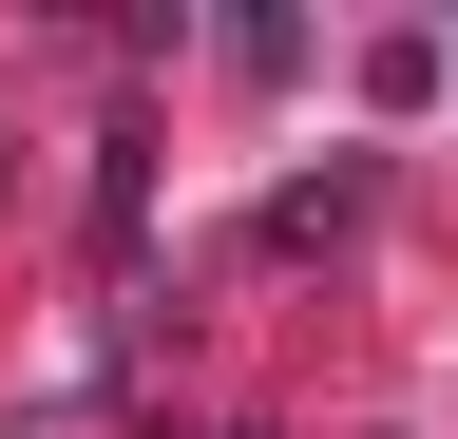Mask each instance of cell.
<instances>
[{
  "label": "cell",
  "instance_id": "cell-1",
  "mask_svg": "<svg viewBox=\"0 0 458 439\" xmlns=\"http://www.w3.org/2000/svg\"><path fill=\"white\" fill-rule=\"evenodd\" d=\"M134 230H153V134H114L96 153V267H134Z\"/></svg>",
  "mask_w": 458,
  "mask_h": 439
}]
</instances>
